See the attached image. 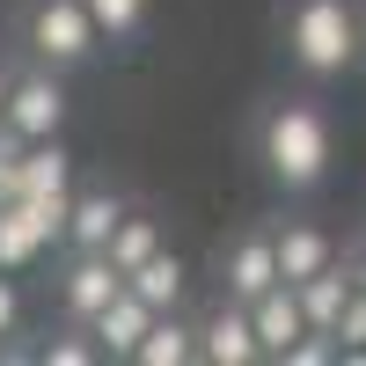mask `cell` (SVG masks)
I'll use <instances>...</instances> for the list:
<instances>
[{
	"label": "cell",
	"mask_w": 366,
	"mask_h": 366,
	"mask_svg": "<svg viewBox=\"0 0 366 366\" xmlns=\"http://www.w3.org/2000/svg\"><path fill=\"white\" fill-rule=\"evenodd\" d=\"M264 169L279 176L286 191H315V183L330 176V125H322V110H308V103L271 110V125H264Z\"/></svg>",
	"instance_id": "obj_1"
},
{
	"label": "cell",
	"mask_w": 366,
	"mask_h": 366,
	"mask_svg": "<svg viewBox=\"0 0 366 366\" xmlns=\"http://www.w3.org/2000/svg\"><path fill=\"white\" fill-rule=\"evenodd\" d=\"M286 44L308 74H345L359 59V15L345 0H300L293 22H286Z\"/></svg>",
	"instance_id": "obj_2"
},
{
	"label": "cell",
	"mask_w": 366,
	"mask_h": 366,
	"mask_svg": "<svg viewBox=\"0 0 366 366\" xmlns=\"http://www.w3.org/2000/svg\"><path fill=\"white\" fill-rule=\"evenodd\" d=\"M0 125H8L15 139H59V125H66V88H59V66H37V74L8 81Z\"/></svg>",
	"instance_id": "obj_3"
},
{
	"label": "cell",
	"mask_w": 366,
	"mask_h": 366,
	"mask_svg": "<svg viewBox=\"0 0 366 366\" xmlns=\"http://www.w3.org/2000/svg\"><path fill=\"white\" fill-rule=\"evenodd\" d=\"M29 51H37L44 66H81V59L96 51L88 8L81 0H37V8H29Z\"/></svg>",
	"instance_id": "obj_4"
},
{
	"label": "cell",
	"mask_w": 366,
	"mask_h": 366,
	"mask_svg": "<svg viewBox=\"0 0 366 366\" xmlns=\"http://www.w3.org/2000/svg\"><path fill=\"white\" fill-rule=\"evenodd\" d=\"M147 322H154V308L132 293V286H117L96 315H88V337H96V352H117V359H132V345L147 337Z\"/></svg>",
	"instance_id": "obj_5"
},
{
	"label": "cell",
	"mask_w": 366,
	"mask_h": 366,
	"mask_svg": "<svg viewBox=\"0 0 366 366\" xmlns=\"http://www.w3.org/2000/svg\"><path fill=\"white\" fill-rule=\"evenodd\" d=\"M249 308V330H257V352H286L300 330H308V315H300V300H293V286L279 279V286H264L257 300H242Z\"/></svg>",
	"instance_id": "obj_6"
},
{
	"label": "cell",
	"mask_w": 366,
	"mask_h": 366,
	"mask_svg": "<svg viewBox=\"0 0 366 366\" xmlns=\"http://www.w3.org/2000/svg\"><path fill=\"white\" fill-rule=\"evenodd\" d=\"M117 286H125V279L110 271V257H103V249H81V257L66 264V279H59V300H66V315H74V322H88Z\"/></svg>",
	"instance_id": "obj_7"
},
{
	"label": "cell",
	"mask_w": 366,
	"mask_h": 366,
	"mask_svg": "<svg viewBox=\"0 0 366 366\" xmlns=\"http://www.w3.org/2000/svg\"><path fill=\"white\" fill-rule=\"evenodd\" d=\"M198 359H212V366H249V359H264L242 300H234V308H220V315H205V330H198Z\"/></svg>",
	"instance_id": "obj_8"
},
{
	"label": "cell",
	"mask_w": 366,
	"mask_h": 366,
	"mask_svg": "<svg viewBox=\"0 0 366 366\" xmlns=\"http://www.w3.org/2000/svg\"><path fill=\"white\" fill-rule=\"evenodd\" d=\"M125 286H132L154 315H169L176 300H183V286H191V271H183V257H176V249H154L139 271H125Z\"/></svg>",
	"instance_id": "obj_9"
},
{
	"label": "cell",
	"mask_w": 366,
	"mask_h": 366,
	"mask_svg": "<svg viewBox=\"0 0 366 366\" xmlns=\"http://www.w3.org/2000/svg\"><path fill=\"white\" fill-rule=\"evenodd\" d=\"M264 286H279V257H271V234H249L227 249V293L234 300H257Z\"/></svg>",
	"instance_id": "obj_10"
},
{
	"label": "cell",
	"mask_w": 366,
	"mask_h": 366,
	"mask_svg": "<svg viewBox=\"0 0 366 366\" xmlns=\"http://www.w3.org/2000/svg\"><path fill=\"white\" fill-rule=\"evenodd\" d=\"M345 293H352V271H337V264H322V271H308V279H293V300H300V315H308V330H330V322H337Z\"/></svg>",
	"instance_id": "obj_11"
},
{
	"label": "cell",
	"mask_w": 366,
	"mask_h": 366,
	"mask_svg": "<svg viewBox=\"0 0 366 366\" xmlns=\"http://www.w3.org/2000/svg\"><path fill=\"white\" fill-rule=\"evenodd\" d=\"M117 220H125V198L88 191V198H74V205H66V242H74V249H103Z\"/></svg>",
	"instance_id": "obj_12"
},
{
	"label": "cell",
	"mask_w": 366,
	"mask_h": 366,
	"mask_svg": "<svg viewBox=\"0 0 366 366\" xmlns=\"http://www.w3.org/2000/svg\"><path fill=\"white\" fill-rule=\"evenodd\" d=\"M132 359H139V366H183V359H198V330H183L176 308H169V315L147 322V337L132 345Z\"/></svg>",
	"instance_id": "obj_13"
},
{
	"label": "cell",
	"mask_w": 366,
	"mask_h": 366,
	"mask_svg": "<svg viewBox=\"0 0 366 366\" xmlns=\"http://www.w3.org/2000/svg\"><path fill=\"white\" fill-rule=\"evenodd\" d=\"M271 257H279V279H308V271L330 264V234L322 227H286V234H271Z\"/></svg>",
	"instance_id": "obj_14"
},
{
	"label": "cell",
	"mask_w": 366,
	"mask_h": 366,
	"mask_svg": "<svg viewBox=\"0 0 366 366\" xmlns=\"http://www.w3.org/2000/svg\"><path fill=\"white\" fill-rule=\"evenodd\" d=\"M154 249H162L154 220H132V212H125V220L110 227V242H103V257H110V271H117V279H125V271H139V264L154 257Z\"/></svg>",
	"instance_id": "obj_15"
},
{
	"label": "cell",
	"mask_w": 366,
	"mask_h": 366,
	"mask_svg": "<svg viewBox=\"0 0 366 366\" xmlns=\"http://www.w3.org/2000/svg\"><path fill=\"white\" fill-rule=\"evenodd\" d=\"M37 257H44V234L29 227V220H22V205L8 198V205H0V271H29Z\"/></svg>",
	"instance_id": "obj_16"
},
{
	"label": "cell",
	"mask_w": 366,
	"mask_h": 366,
	"mask_svg": "<svg viewBox=\"0 0 366 366\" xmlns=\"http://www.w3.org/2000/svg\"><path fill=\"white\" fill-rule=\"evenodd\" d=\"M15 205H22V220L37 227L44 242H59V234H66V205H74V191H22Z\"/></svg>",
	"instance_id": "obj_17"
},
{
	"label": "cell",
	"mask_w": 366,
	"mask_h": 366,
	"mask_svg": "<svg viewBox=\"0 0 366 366\" xmlns=\"http://www.w3.org/2000/svg\"><path fill=\"white\" fill-rule=\"evenodd\" d=\"M88 22H96V37H132L147 22V0H81Z\"/></svg>",
	"instance_id": "obj_18"
},
{
	"label": "cell",
	"mask_w": 366,
	"mask_h": 366,
	"mask_svg": "<svg viewBox=\"0 0 366 366\" xmlns=\"http://www.w3.org/2000/svg\"><path fill=\"white\" fill-rule=\"evenodd\" d=\"M330 337H337V352H359V359H366V293H359V286L345 293V308H337V322H330Z\"/></svg>",
	"instance_id": "obj_19"
},
{
	"label": "cell",
	"mask_w": 366,
	"mask_h": 366,
	"mask_svg": "<svg viewBox=\"0 0 366 366\" xmlns=\"http://www.w3.org/2000/svg\"><path fill=\"white\" fill-rule=\"evenodd\" d=\"M15 191H22V139L0 125V205H8Z\"/></svg>",
	"instance_id": "obj_20"
},
{
	"label": "cell",
	"mask_w": 366,
	"mask_h": 366,
	"mask_svg": "<svg viewBox=\"0 0 366 366\" xmlns=\"http://www.w3.org/2000/svg\"><path fill=\"white\" fill-rule=\"evenodd\" d=\"M22 330V286H15V271H0V337H15Z\"/></svg>",
	"instance_id": "obj_21"
},
{
	"label": "cell",
	"mask_w": 366,
	"mask_h": 366,
	"mask_svg": "<svg viewBox=\"0 0 366 366\" xmlns=\"http://www.w3.org/2000/svg\"><path fill=\"white\" fill-rule=\"evenodd\" d=\"M96 359V345H81V337H59V345H44V366H88Z\"/></svg>",
	"instance_id": "obj_22"
},
{
	"label": "cell",
	"mask_w": 366,
	"mask_h": 366,
	"mask_svg": "<svg viewBox=\"0 0 366 366\" xmlns=\"http://www.w3.org/2000/svg\"><path fill=\"white\" fill-rule=\"evenodd\" d=\"M352 286H359V293H366V257H359V271H352Z\"/></svg>",
	"instance_id": "obj_23"
},
{
	"label": "cell",
	"mask_w": 366,
	"mask_h": 366,
	"mask_svg": "<svg viewBox=\"0 0 366 366\" xmlns=\"http://www.w3.org/2000/svg\"><path fill=\"white\" fill-rule=\"evenodd\" d=\"M0 103H8V74H0Z\"/></svg>",
	"instance_id": "obj_24"
}]
</instances>
